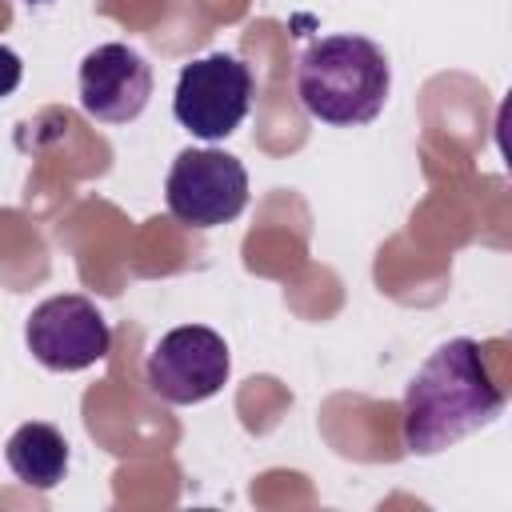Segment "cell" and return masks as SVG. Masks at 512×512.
Instances as JSON below:
<instances>
[{"instance_id":"cell-1","label":"cell","mask_w":512,"mask_h":512,"mask_svg":"<svg viewBox=\"0 0 512 512\" xmlns=\"http://www.w3.org/2000/svg\"><path fill=\"white\" fill-rule=\"evenodd\" d=\"M500 412L504 388L496 384L484 348L460 336L440 344L408 380L400 436L412 456H432L488 428Z\"/></svg>"},{"instance_id":"cell-2","label":"cell","mask_w":512,"mask_h":512,"mask_svg":"<svg viewBox=\"0 0 512 512\" xmlns=\"http://www.w3.org/2000/svg\"><path fill=\"white\" fill-rule=\"evenodd\" d=\"M392 88V68L380 44L368 36H320L300 52L296 96L304 112L320 124L352 128L380 116Z\"/></svg>"},{"instance_id":"cell-3","label":"cell","mask_w":512,"mask_h":512,"mask_svg":"<svg viewBox=\"0 0 512 512\" xmlns=\"http://www.w3.org/2000/svg\"><path fill=\"white\" fill-rule=\"evenodd\" d=\"M248 108H252V72L244 60L228 52H212L184 64L176 80L172 112L192 136L224 140L244 124Z\"/></svg>"},{"instance_id":"cell-4","label":"cell","mask_w":512,"mask_h":512,"mask_svg":"<svg viewBox=\"0 0 512 512\" xmlns=\"http://www.w3.org/2000/svg\"><path fill=\"white\" fill-rule=\"evenodd\" d=\"M168 212L188 228H216L248 208V172L236 156L216 148H188L164 180Z\"/></svg>"},{"instance_id":"cell-5","label":"cell","mask_w":512,"mask_h":512,"mask_svg":"<svg viewBox=\"0 0 512 512\" xmlns=\"http://www.w3.org/2000/svg\"><path fill=\"white\" fill-rule=\"evenodd\" d=\"M144 380L164 404H200L228 380V344L204 324L172 328L148 352Z\"/></svg>"},{"instance_id":"cell-6","label":"cell","mask_w":512,"mask_h":512,"mask_svg":"<svg viewBox=\"0 0 512 512\" xmlns=\"http://www.w3.org/2000/svg\"><path fill=\"white\" fill-rule=\"evenodd\" d=\"M28 352L52 372H80L108 356L112 332L88 296H52L24 324Z\"/></svg>"},{"instance_id":"cell-7","label":"cell","mask_w":512,"mask_h":512,"mask_svg":"<svg viewBox=\"0 0 512 512\" xmlns=\"http://www.w3.org/2000/svg\"><path fill=\"white\" fill-rule=\"evenodd\" d=\"M152 96V68L128 44H100L80 60V104L100 124H128Z\"/></svg>"},{"instance_id":"cell-8","label":"cell","mask_w":512,"mask_h":512,"mask_svg":"<svg viewBox=\"0 0 512 512\" xmlns=\"http://www.w3.org/2000/svg\"><path fill=\"white\" fill-rule=\"evenodd\" d=\"M4 456H8V468L16 472V480H24L28 488H40V492L56 488L64 480V472H68V440H64V432L52 428V424H40V420L20 424L8 436Z\"/></svg>"},{"instance_id":"cell-9","label":"cell","mask_w":512,"mask_h":512,"mask_svg":"<svg viewBox=\"0 0 512 512\" xmlns=\"http://www.w3.org/2000/svg\"><path fill=\"white\" fill-rule=\"evenodd\" d=\"M20 76H24L20 56H16L8 44H0V96H12V92L20 88Z\"/></svg>"},{"instance_id":"cell-10","label":"cell","mask_w":512,"mask_h":512,"mask_svg":"<svg viewBox=\"0 0 512 512\" xmlns=\"http://www.w3.org/2000/svg\"><path fill=\"white\" fill-rule=\"evenodd\" d=\"M28 4H48V0H28Z\"/></svg>"}]
</instances>
